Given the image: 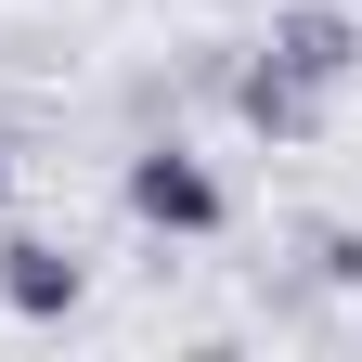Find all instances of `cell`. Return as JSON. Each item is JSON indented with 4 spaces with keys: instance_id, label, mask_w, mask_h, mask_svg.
<instances>
[{
    "instance_id": "cell-1",
    "label": "cell",
    "mask_w": 362,
    "mask_h": 362,
    "mask_svg": "<svg viewBox=\"0 0 362 362\" xmlns=\"http://www.w3.org/2000/svg\"><path fill=\"white\" fill-rule=\"evenodd\" d=\"M129 220H156V233H220V168L207 156H181V143H143L129 156Z\"/></svg>"
},
{
    "instance_id": "cell-2",
    "label": "cell",
    "mask_w": 362,
    "mask_h": 362,
    "mask_svg": "<svg viewBox=\"0 0 362 362\" xmlns=\"http://www.w3.org/2000/svg\"><path fill=\"white\" fill-rule=\"evenodd\" d=\"M272 65H298L310 90H337L349 65H362V13H337V0H298V13H272V39H259Z\"/></svg>"
},
{
    "instance_id": "cell-3",
    "label": "cell",
    "mask_w": 362,
    "mask_h": 362,
    "mask_svg": "<svg viewBox=\"0 0 362 362\" xmlns=\"http://www.w3.org/2000/svg\"><path fill=\"white\" fill-rule=\"evenodd\" d=\"M0 298H13L26 324H65V310H78V259L52 233H0Z\"/></svg>"
},
{
    "instance_id": "cell-4",
    "label": "cell",
    "mask_w": 362,
    "mask_h": 362,
    "mask_svg": "<svg viewBox=\"0 0 362 362\" xmlns=\"http://www.w3.org/2000/svg\"><path fill=\"white\" fill-rule=\"evenodd\" d=\"M233 104H246V129H272V143H298V129H324V90H310L298 65H272V52H259V65L233 78Z\"/></svg>"
}]
</instances>
